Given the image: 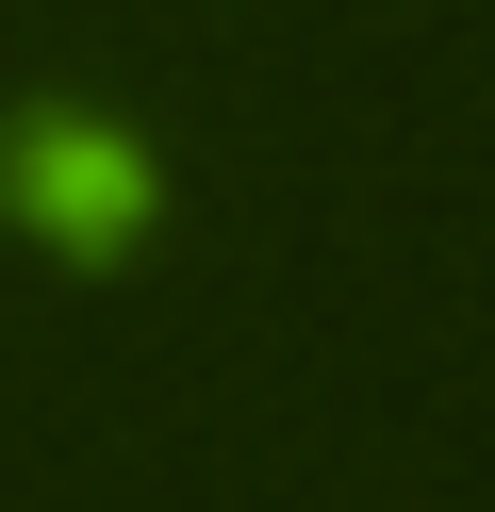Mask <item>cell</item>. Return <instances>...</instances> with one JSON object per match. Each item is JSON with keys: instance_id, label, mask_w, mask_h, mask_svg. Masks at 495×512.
Instances as JSON below:
<instances>
[{"instance_id": "obj_1", "label": "cell", "mask_w": 495, "mask_h": 512, "mask_svg": "<svg viewBox=\"0 0 495 512\" xmlns=\"http://www.w3.org/2000/svg\"><path fill=\"white\" fill-rule=\"evenodd\" d=\"M17 199H50V215H83V232H99V215L132 199V166H99V133H50V149L17 166Z\"/></svg>"}]
</instances>
